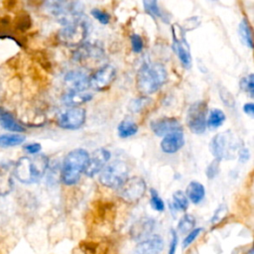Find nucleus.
Instances as JSON below:
<instances>
[{
    "label": "nucleus",
    "instance_id": "35",
    "mask_svg": "<svg viewBox=\"0 0 254 254\" xmlns=\"http://www.w3.org/2000/svg\"><path fill=\"white\" fill-rule=\"evenodd\" d=\"M130 41H131L132 51L136 54L141 53L143 50V47H144V43H143L141 36H139L138 34H132L130 37Z\"/></svg>",
    "mask_w": 254,
    "mask_h": 254
},
{
    "label": "nucleus",
    "instance_id": "4",
    "mask_svg": "<svg viewBox=\"0 0 254 254\" xmlns=\"http://www.w3.org/2000/svg\"><path fill=\"white\" fill-rule=\"evenodd\" d=\"M88 20L81 13L78 16L62 24L57 34L58 41L66 47H77L84 42L88 35Z\"/></svg>",
    "mask_w": 254,
    "mask_h": 254
},
{
    "label": "nucleus",
    "instance_id": "7",
    "mask_svg": "<svg viewBox=\"0 0 254 254\" xmlns=\"http://www.w3.org/2000/svg\"><path fill=\"white\" fill-rule=\"evenodd\" d=\"M128 177V166L124 161L115 160L105 166L99 174V182L109 189H118Z\"/></svg>",
    "mask_w": 254,
    "mask_h": 254
},
{
    "label": "nucleus",
    "instance_id": "43",
    "mask_svg": "<svg viewBox=\"0 0 254 254\" xmlns=\"http://www.w3.org/2000/svg\"><path fill=\"white\" fill-rule=\"evenodd\" d=\"M243 111L249 115L250 117H253L254 116V104L252 102H248V103H245L243 105Z\"/></svg>",
    "mask_w": 254,
    "mask_h": 254
},
{
    "label": "nucleus",
    "instance_id": "32",
    "mask_svg": "<svg viewBox=\"0 0 254 254\" xmlns=\"http://www.w3.org/2000/svg\"><path fill=\"white\" fill-rule=\"evenodd\" d=\"M240 87L243 91L249 94L250 97L254 96V74L250 73L240 79Z\"/></svg>",
    "mask_w": 254,
    "mask_h": 254
},
{
    "label": "nucleus",
    "instance_id": "14",
    "mask_svg": "<svg viewBox=\"0 0 254 254\" xmlns=\"http://www.w3.org/2000/svg\"><path fill=\"white\" fill-rule=\"evenodd\" d=\"M104 56L103 49L96 43H82L72 54V60L78 63L89 60H99Z\"/></svg>",
    "mask_w": 254,
    "mask_h": 254
},
{
    "label": "nucleus",
    "instance_id": "16",
    "mask_svg": "<svg viewBox=\"0 0 254 254\" xmlns=\"http://www.w3.org/2000/svg\"><path fill=\"white\" fill-rule=\"evenodd\" d=\"M164 248V240L158 234H151L138 242L135 254H160Z\"/></svg>",
    "mask_w": 254,
    "mask_h": 254
},
{
    "label": "nucleus",
    "instance_id": "34",
    "mask_svg": "<svg viewBox=\"0 0 254 254\" xmlns=\"http://www.w3.org/2000/svg\"><path fill=\"white\" fill-rule=\"evenodd\" d=\"M91 16L96 19L101 25H107L110 22V16L108 13H106L103 10H100L98 8H93L90 11Z\"/></svg>",
    "mask_w": 254,
    "mask_h": 254
},
{
    "label": "nucleus",
    "instance_id": "12",
    "mask_svg": "<svg viewBox=\"0 0 254 254\" xmlns=\"http://www.w3.org/2000/svg\"><path fill=\"white\" fill-rule=\"evenodd\" d=\"M116 77V69L112 64H105L89 76V87L101 91L110 86Z\"/></svg>",
    "mask_w": 254,
    "mask_h": 254
},
{
    "label": "nucleus",
    "instance_id": "30",
    "mask_svg": "<svg viewBox=\"0 0 254 254\" xmlns=\"http://www.w3.org/2000/svg\"><path fill=\"white\" fill-rule=\"evenodd\" d=\"M145 11L152 17H158L163 19V14L159 8L158 0H142Z\"/></svg>",
    "mask_w": 254,
    "mask_h": 254
},
{
    "label": "nucleus",
    "instance_id": "38",
    "mask_svg": "<svg viewBox=\"0 0 254 254\" xmlns=\"http://www.w3.org/2000/svg\"><path fill=\"white\" fill-rule=\"evenodd\" d=\"M199 23H200V21H199L198 17L192 16V17H190V18L186 19V20L184 21V23H183V26H181V27H182L185 31H190V30H193V29H195L196 27H198V26H199Z\"/></svg>",
    "mask_w": 254,
    "mask_h": 254
},
{
    "label": "nucleus",
    "instance_id": "33",
    "mask_svg": "<svg viewBox=\"0 0 254 254\" xmlns=\"http://www.w3.org/2000/svg\"><path fill=\"white\" fill-rule=\"evenodd\" d=\"M150 204L156 211H163L165 209V203L161 196L159 195L158 191L155 189L150 190Z\"/></svg>",
    "mask_w": 254,
    "mask_h": 254
},
{
    "label": "nucleus",
    "instance_id": "41",
    "mask_svg": "<svg viewBox=\"0 0 254 254\" xmlns=\"http://www.w3.org/2000/svg\"><path fill=\"white\" fill-rule=\"evenodd\" d=\"M41 149H42V146L39 143H30L24 146L25 152L29 155H36L41 151Z\"/></svg>",
    "mask_w": 254,
    "mask_h": 254
},
{
    "label": "nucleus",
    "instance_id": "20",
    "mask_svg": "<svg viewBox=\"0 0 254 254\" xmlns=\"http://www.w3.org/2000/svg\"><path fill=\"white\" fill-rule=\"evenodd\" d=\"M13 168L9 163H0V195H6L13 190Z\"/></svg>",
    "mask_w": 254,
    "mask_h": 254
},
{
    "label": "nucleus",
    "instance_id": "21",
    "mask_svg": "<svg viewBox=\"0 0 254 254\" xmlns=\"http://www.w3.org/2000/svg\"><path fill=\"white\" fill-rule=\"evenodd\" d=\"M92 99V93L84 91H77V90H68L65 92L63 97L62 101L66 106H79L89 100Z\"/></svg>",
    "mask_w": 254,
    "mask_h": 254
},
{
    "label": "nucleus",
    "instance_id": "1",
    "mask_svg": "<svg viewBox=\"0 0 254 254\" xmlns=\"http://www.w3.org/2000/svg\"><path fill=\"white\" fill-rule=\"evenodd\" d=\"M168 73L160 63H145L137 71L136 87L142 95H150L158 91L167 81Z\"/></svg>",
    "mask_w": 254,
    "mask_h": 254
},
{
    "label": "nucleus",
    "instance_id": "40",
    "mask_svg": "<svg viewBox=\"0 0 254 254\" xmlns=\"http://www.w3.org/2000/svg\"><path fill=\"white\" fill-rule=\"evenodd\" d=\"M177 245H178V234L175 231V229H171V242H170L168 254H175Z\"/></svg>",
    "mask_w": 254,
    "mask_h": 254
},
{
    "label": "nucleus",
    "instance_id": "36",
    "mask_svg": "<svg viewBox=\"0 0 254 254\" xmlns=\"http://www.w3.org/2000/svg\"><path fill=\"white\" fill-rule=\"evenodd\" d=\"M201 231H202V228L198 227V228H193L189 233H187V236L183 241V248H187L188 246H190L195 240V238L200 234Z\"/></svg>",
    "mask_w": 254,
    "mask_h": 254
},
{
    "label": "nucleus",
    "instance_id": "17",
    "mask_svg": "<svg viewBox=\"0 0 254 254\" xmlns=\"http://www.w3.org/2000/svg\"><path fill=\"white\" fill-rule=\"evenodd\" d=\"M150 127L153 133L159 137H164L173 131L183 129L180 122L174 117H162L156 119L151 122Z\"/></svg>",
    "mask_w": 254,
    "mask_h": 254
},
{
    "label": "nucleus",
    "instance_id": "27",
    "mask_svg": "<svg viewBox=\"0 0 254 254\" xmlns=\"http://www.w3.org/2000/svg\"><path fill=\"white\" fill-rule=\"evenodd\" d=\"M225 120V114L221 109L218 108H214L211 109L209 111L208 117L206 119V126L214 129V128H218L219 126H221L223 124Z\"/></svg>",
    "mask_w": 254,
    "mask_h": 254
},
{
    "label": "nucleus",
    "instance_id": "28",
    "mask_svg": "<svg viewBox=\"0 0 254 254\" xmlns=\"http://www.w3.org/2000/svg\"><path fill=\"white\" fill-rule=\"evenodd\" d=\"M195 218L191 214H185L178 223V231L181 234H187L194 228Z\"/></svg>",
    "mask_w": 254,
    "mask_h": 254
},
{
    "label": "nucleus",
    "instance_id": "31",
    "mask_svg": "<svg viewBox=\"0 0 254 254\" xmlns=\"http://www.w3.org/2000/svg\"><path fill=\"white\" fill-rule=\"evenodd\" d=\"M150 102H151V99L149 97H147L146 95H143L141 97L131 100L128 108L131 112L137 113V112H140L142 109H144Z\"/></svg>",
    "mask_w": 254,
    "mask_h": 254
},
{
    "label": "nucleus",
    "instance_id": "5",
    "mask_svg": "<svg viewBox=\"0 0 254 254\" xmlns=\"http://www.w3.org/2000/svg\"><path fill=\"white\" fill-rule=\"evenodd\" d=\"M209 149L213 157L219 161L232 160L240 149L239 139L232 131L226 130L216 134L211 139Z\"/></svg>",
    "mask_w": 254,
    "mask_h": 254
},
{
    "label": "nucleus",
    "instance_id": "13",
    "mask_svg": "<svg viewBox=\"0 0 254 254\" xmlns=\"http://www.w3.org/2000/svg\"><path fill=\"white\" fill-rule=\"evenodd\" d=\"M110 159V152L105 148H98L89 155L88 162L86 168L84 170V174L92 178L96 174L100 173V171L106 166V163Z\"/></svg>",
    "mask_w": 254,
    "mask_h": 254
},
{
    "label": "nucleus",
    "instance_id": "8",
    "mask_svg": "<svg viewBox=\"0 0 254 254\" xmlns=\"http://www.w3.org/2000/svg\"><path fill=\"white\" fill-rule=\"evenodd\" d=\"M117 190V194L120 199L127 203H136L144 196L147 184L141 177H132L127 178Z\"/></svg>",
    "mask_w": 254,
    "mask_h": 254
},
{
    "label": "nucleus",
    "instance_id": "3",
    "mask_svg": "<svg viewBox=\"0 0 254 254\" xmlns=\"http://www.w3.org/2000/svg\"><path fill=\"white\" fill-rule=\"evenodd\" d=\"M88 158V152L82 148L69 151L63 161L61 169L62 182L66 186L75 185L79 181L81 174L84 173Z\"/></svg>",
    "mask_w": 254,
    "mask_h": 254
},
{
    "label": "nucleus",
    "instance_id": "11",
    "mask_svg": "<svg viewBox=\"0 0 254 254\" xmlns=\"http://www.w3.org/2000/svg\"><path fill=\"white\" fill-rule=\"evenodd\" d=\"M86 119V111L84 108L79 106H70L57 118V124L66 130H75L80 128Z\"/></svg>",
    "mask_w": 254,
    "mask_h": 254
},
{
    "label": "nucleus",
    "instance_id": "15",
    "mask_svg": "<svg viewBox=\"0 0 254 254\" xmlns=\"http://www.w3.org/2000/svg\"><path fill=\"white\" fill-rule=\"evenodd\" d=\"M156 226V221L151 217H142L130 227L129 234L134 241H141L150 236Z\"/></svg>",
    "mask_w": 254,
    "mask_h": 254
},
{
    "label": "nucleus",
    "instance_id": "9",
    "mask_svg": "<svg viewBox=\"0 0 254 254\" xmlns=\"http://www.w3.org/2000/svg\"><path fill=\"white\" fill-rule=\"evenodd\" d=\"M171 30L173 38V51L179 58L182 65L185 68H190L191 66V55L190 46L186 40V31L179 24L172 25Z\"/></svg>",
    "mask_w": 254,
    "mask_h": 254
},
{
    "label": "nucleus",
    "instance_id": "24",
    "mask_svg": "<svg viewBox=\"0 0 254 254\" xmlns=\"http://www.w3.org/2000/svg\"><path fill=\"white\" fill-rule=\"evenodd\" d=\"M238 35H239L241 43L245 47H247L249 49H252V47H253L252 32H251V27L249 25V22L246 18L242 19L239 26H238Z\"/></svg>",
    "mask_w": 254,
    "mask_h": 254
},
{
    "label": "nucleus",
    "instance_id": "18",
    "mask_svg": "<svg viewBox=\"0 0 254 254\" xmlns=\"http://www.w3.org/2000/svg\"><path fill=\"white\" fill-rule=\"evenodd\" d=\"M185 144L183 129L173 131L165 135L161 141V149L166 154H174L178 152Z\"/></svg>",
    "mask_w": 254,
    "mask_h": 254
},
{
    "label": "nucleus",
    "instance_id": "6",
    "mask_svg": "<svg viewBox=\"0 0 254 254\" xmlns=\"http://www.w3.org/2000/svg\"><path fill=\"white\" fill-rule=\"evenodd\" d=\"M46 10L64 24L82 13L77 0H44Z\"/></svg>",
    "mask_w": 254,
    "mask_h": 254
},
{
    "label": "nucleus",
    "instance_id": "2",
    "mask_svg": "<svg viewBox=\"0 0 254 254\" xmlns=\"http://www.w3.org/2000/svg\"><path fill=\"white\" fill-rule=\"evenodd\" d=\"M49 167V158L45 154H36L33 157H22L14 165L15 177L23 184L38 183L46 174Z\"/></svg>",
    "mask_w": 254,
    "mask_h": 254
},
{
    "label": "nucleus",
    "instance_id": "39",
    "mask_svg": "<svg viewBox=\"0 0 254 254\" xmlns=\"http://www.w3.org/2000/svg\"><path fill=\"white\" fill-rule=\"evenodd\" d=\"M219 95L221 100L224 102V104L228 105V106H233L234 105V98L232 96V94L223 86H221L219 88Z\"/></svg>",
    "mask_w": 254,
    "mask_h": 254
},
{
    "label": "nucleus",
    "instance_id": "23",
    "mask_svg": "<svg viewBox=\"0 0 254 254\" xmlns=\"http://www.w3.org/2000/svg\"><path fill=\"white\" fill-rule=\"evenodd\" d=\"M205 194V190L204 187L201 183L196 182V181H191L186 190V195L189 198L190 201L192 203L196 204L200 202Z\"/></svg>",
    "mask_w": 254,
    "mask_h": 254
},
{
    "label": "nucleus",
    "instance_id": "19",
    "mask_svg": "<svg viewBox=\"0 0 254 254\" xmlns=\"http://www.w3.org/2000/svg\"><path fill=\"white\" fill-rule=\"evenodd\" d=\"M64 79L68 90L84 91L89 87V76L82 70H69Z\"/></svg>",
    "mask_w": 254,
    "mask_h": 254
},
{
    "label": "nucleus",
    "instance_id": "26",
    "mask_svg": "<svg viewBox=\"0 0 254 254\" xmlns=\"http://www.w3.org/2000/svg\"><path fill=\"white\" fill-rule=\"evenodd\" d=\"M25 136L20 133H9L0 135V148H10L22 144L25 141Z\"/></svg>",
    "mask_w": 254,
    "mask_h": 254
},
{
    "label": "nucleus",
    "instance_id": "10",
    "mask_svg": "<svg viewBox=\"0 0 254 254\" xmlns=\"http://www.w3.org/2000/svg\"><path fill=\"white\" fill-rule=\"evenodd\" d=\"M207 103L205 101H196L192 103L187 112V125L194 134H202L206 129Z\"/></svg>",
    "mask_w": 254,
    "mask_h": 254
},
{
    "label": "nucleus",
    "instance_id": "25",
    "mask_svg": "<svg viewBox=\"0 0 254 254\" xmlns=\"http://www.w3.org/2000/svg\"><path fill=\"white\" fill-rule=\"evenodd\" d=\"M138 125L130 119L122 120L117 126L118 135L121 138H128L135 135L138 132Z\"/></svg>",
    "mask_w": 254,
    "mask_h": 254
},
{
    "label": "nucleus",
    "instance_id": "29",
    "mask_svg": "<svg viewBox=\"0 0 254 254\" xmlns=\"http://www.w3.org/2000/svg\"><path fill=\"white\" fill-rule=\"evenodd\" d=\"M189 198L183 190H177L173 193V205L174 208L182 211H186L189 207Z\"/></svg>",
    "mask_w": 254,
    "mask_h": 254
},
{
    "label": "nucleus",
    "instance_id": "42",
    "mask_svg": "<svg viewBox=\"0 0 254 254\" xmlns=\"http://www.w3.org/2000/svg\"><path fill=\"white\" fill-rule=\"evenodd\" d=\"M237 155L241 162H245L249 159V151L247 148H240Z\"/></svg>",
    "mask_w": 254,
    "mask_h": 254
},
{
    "label": "nucleus",
    "instance_id": "37",
    "mask_svg": "<svg viewBox=\"0 0 254 254\" xmlns=\"http://www.w3.org/2000/svg\"><path fill=\"white\" fill-rule=\"evenodd\" d=\"M219 164H220V161L218 159H215L208 165V167L206 168V171H205V174L206 176L208 177V179H213L219 172Z\"/></svg>",
    "mask_w": 254,
    "mask_h": 254
},
{
    "label": "nucleus",
    "instance_id": "22",
    "mask_svg": "<svg viewBox=\"0 0 254 254\" xmlns=\"http://www.w3.org/2000/svg\"><path fill=\"white\" fill-rule=\"evenodd\" d=\"M0 125L4 129L12 132L21 133L25 131L24 126H22L17 121V119L13 116V114L3 107H0Z\"/></svg>",
    "mask_w": 254,
    "mask_h": 254
}]
</instances>
